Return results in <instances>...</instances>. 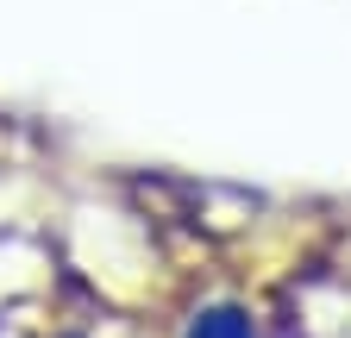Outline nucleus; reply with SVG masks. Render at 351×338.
<instances>
[{
    "instance_id": "obj_1",
    "label": "nucleus",
    "mask_w": 351,
    "mask_h": 338,
    "mask_svg": "<svg viewBox=\"0 0 351 338\" xmlns=\"http://www.w3.org/2000/svg\"><path fill=\"white\" fill-rule=\"evenodd\" d=\"M195 338H245V320H239V313H207V320L195 326Z\"/></svg>"
}]
</instances>
